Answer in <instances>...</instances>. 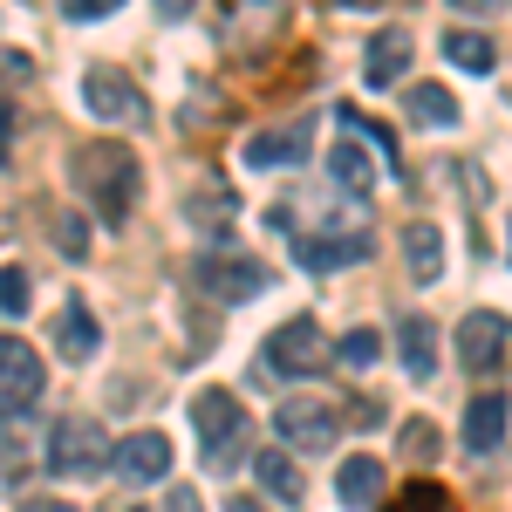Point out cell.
<instances>
[{
    "instance_id": "9a60e30c",
    "label": "cell",
    "mask_w": 512,
    "mask_h": 512,
    "mask_svg": "<svg viewBox=\"0 0 512 512\" xmlns=\"http://www.w3.org/2000/svg\"><path fill=\"white\" fill-rule=\"evenodd\" d=\"M383 465L376 458H342V472H335V492H342V506H376L383 499Z\"/></svg>"
},
{
    "instance_id": "7a4b0ae2",
    "label": "cell",
    "mask_w": 512,
    "mask_h": 512,
    "mask_svg": "<svg viewBox=\"0 0 512 512\" xmlns=\"http://www.w3.org/2000/svg\"><path fill=\"white\" fill-rule=\"evenodd\" d=\"M48 390V369L21 335H0V417H28Z\"/></svg>"
},
{
    "instance_id": "3957f363",
    "label": "cell",
    "mask_w": 512,
    "mask_h": 512,
    "mask_svg": "<svg viewBox=\"0 0 512 512\" xmlns=\"http://www.w3.org/2000/svg\"><path fill=\"white\" fill-rule=\"evenodd\" d=\"M192 431H198V444H205V465H233V444H239V431H246L239 396L233 390H198Z\"/></svg>"
},
{
    "instance_id": "52a82bcc",
    "label": "cell",
    "mask_w": 512,
    "mask_h": 512,
    "mask_svg": "<svg viewBox=\"0 0 512 512\" xmlns=\"http://www.w3.org/2000/svg\"><path fill=\"white\" fill-rule=\"evenodd\" d=\"M48 465L55 472H96L103 465V424L96 417H62L48 437Z\"/></svg>"
},
{
    "instance_id": "30bf717a",
    "label": "cell",
    "mask_w": 512,
    "mask_h": 512,
    "mask_svg": "<svg viewBox=\"0 0 512 512\" xmlns=\"http://www.w3.org/2000/svg\"><path fill=\"white\" fill-rule=\"evenodd\" d=\"M82 103H89V117H144V96H137V82L123 76V69H89L82 76Z\"/></svg>"
},
{
    "instance_id": "d4e9b609",
    "label": "cell",
    "mask_w": 512,
    "mask_h": 512,
    "mask_svg": "<svg viewBox=\"0 0 512 512\" xmlns=\"http://www.w3.org/2000/svg\"><path fill=\"white\" fill-rule=\"evenodd\" d=\"M0 308H7V315H21V308H28V274H21V267H7V274H0Z\"/></svg>"
},
{
    "instance_id": "7c38bea8",
    "label": "cell",
    "mask_w": 512,
    "mask_h": 512,
    "mask_svg": "<svg viewBox=\"0 0 512 512\" xmlns=\"http://www.w3.org/2000/svg\"><path fill=\"white\" fill-rule=\"evenodd\" d=\"M506 417H512V396L506 390H478L472 403H465V444H472L478 458L506 444Z\"/></svg>"
},
{
    "instance_id": "ffe728a7",
    "label": "cell",
    "mask_w": 512,
    "mask_h": 512,
    "mask_svg": "<svg viewBox=\"0 0 512 512\" xmlns=\"http://www.w3.org/2000/svg\"><path fill=\"white\" fill-rule=\"evenodd\" d=\"M410 117L444 130V123H458V96H451L444 82H417V89H410Z\"/></svg>"
},
{
    "instance_id": "4316f807",
    "label": "cell",
    "mask_w": 512,
    "mask_h": 512,
    "mask_svg": "<svg viewBox=\"0 0 512 512\" xmlns=\"http://www.w3.org/2000/svg\"><path fill=\"white\" fill-rule=\"evenodd\" d=\"M233 512H260V506H253V499H233Z\"/></svg>"
},
{
    "instance_id": "7402d4cb",
    "label": "cell",
    "mask_w": 512,
    "mask_h": 512,
    "mask_svg": "<svg viewBox=\"0 0 512 512\" xmlns=\"http://www.w3.org/2000/svg\"><path fill=\"white\" fill-rule=\"evenodd\" d=\"M444 55H451L458 69H472V76H485V69H492V41L472 35V28H451V35H444Z\"/></svg>"
},
{
    "instance_id": "9c48e42d",
    "label": "cell",
    "mask_w": 512,
    "mask_h": 512,
    "mask_svg": "<svg viewBox=\"0 0 512 512\" xmlns=\"http://www.w3.org/2000/svg\"><path fill=\"white\" fill-rule=\"evenodd\" d=\"M280 437L294 444V451H328L335 444V410L315 403V396H294V403H280Z\"/></svg>"
},
{
    "instance_id": "cb8c5ba5",
    "label": "cell",
    "mask_w": 512,
    "mask_h": 512,
    "mask_svg": "<svg viewBox=\"0 0 512 512\" xmlns=\"http://www.w3.org/2000/svg\"><path fill=\"white\" fill-rule=\"evenodd\" d=\"M403 444H410V458H431L437 451V424L431 417H410V424H403Z\"/></svg>"
},
{
    "instance_id": "ac0fdd59",
    "label": "cell",
    "mask_w": 512,
    "mask_h": 512,
    "mask_svg": "<svg viewBox=\"0 0 512 512\" xmlns=\"http://www.w3.org/2000/svg\"><path fill=\"white\" fill-rule=\"evenodd\" d=\"M328 171H335V185H342V192H369V185H376V158H369L355 137H342V144H335Z\"/></svg>"
},
{
    "instance_id": "277c9868",
    "label": "cell",
    "mask_w": 512,
    "mask_h": 512,
    "mask_svg": "<svg viewBox=\"0 0 512 512\" xmlns=\"http://www.w3.org/2000/svg\"><path fill=\"white\" fill-rule=\"evenodd\" d=\"M192 280L205 294H219V301H253L260 287H267V267L260 260H246V253H205L192 267Z\"/></svg>"
},
{
    "instance_id": "d6986e66",
    "label": "cell",
    "mask_w": 512,
    "mask_h": 512,
    "mask_svg": "<svg viewBox=\"0 0 512 512\" xmlns=\"http://www.w3.org/2000/svg\"><path fill=\"white\" fill-rule=\"evenodd\" d=\"M403 253H410V274H417V280L444 274V239H437V226H424V219L403 233Z\"/></svg>"
},
{
    "instance_id": "5b68a950",
    "label": "cell",
    "mask_w": 512,
    "mask_h": 512,
    "mask_svg": "<svg viewBox=\"0 0 512 512\" xmlns=\"http://www.w3.org/2000/svg\"><path fill=\"white\" fill-rule=\"evenodd\" d=\"M506 349H512V321L499 315V308H478V315H465L458 321V355H465V369H499L506 362Z\"/></svg>"
},
{
    "instance_id": "603a6c76",
    "label": "cell",
    "mask_w": 512,
    "mask_h": 512,
    "mask_svg": "<svg viewBox=\"0 0 512 512\" xmlns=\"http://www.w3.org/2000/svg\"><path fill=\"white\" fill-rule=\"evenodd\" d=\"M376 355H383L376 328H355V335H342V369H369Z\"/></svg>"
},
{
    "instance_id": "5bb4252c",
    "label": "cell",
    "mask_w": 512,
    "mask_h": 512,
    "mask_svg": "<svg viewBox=\"0 0 512 512\" xmlns=\"http://www.w3.org/2000/svg\"><path fill=\"white\" fill-rule=\"evenodd\" d=\"M410 48H417L410 28H376V35H369V55H362V82H369V89H390V82L403 76V62H410Z\"/></svg>"
},
{
    "instance_id": "8fae6325",
    "label": "cell",
    "mask_w": 512,
    "mask_h": 512,
    "mask_svg": "<svg viewBox=\"0 0 512 512\" xmlns=\"http://www.w3.org/2000/svg\"><path fill=\"white\" fill-rule=\"evenodd\" d=\"M110 465H117L130 485H144V478H164V472H171V437H164V431H130V437H117Z\"/></svg>"
},
{
    "instance_id": "8992f818",
    "label": "cell",
    "mask_w": 512,
    "mask_h": 512,
    "mask_svg": "<svg viewBox=\"0 0 512 512\" xmlns=\"http://www.w3.org/2000/svg\"><path fill=\"white\" fill-rule=\"evenodd\" d=\"M369 253V233L362 226H342V233H294V260L308 267V274H335V267H349V260H362Z\"/></svg>"
},
{
    "instance_id": "484cf974",
    "label": "cell",
    "mask_w": 512,
    "mask_h": 512,
    "mask_svg": "<svg viewBox=\"0 0 512 512\" xmlns=\"http://www.w3.org/2000/svg\"><path fill=\"white\" fill-rule=\"evenodd\" d=\"M21 512H76V506H62V499H35V506H21Z\"/></svg>"
},
{
    "instance_id": "e0dca14e",
    "label": "cell",
    "mask_w": 512,
    "mask_h": 512,
    "mask_svg": "<svg viewBox=\"0 0 512 512\" xmlns=\"http://www.w3.org/2000/svg\"><path fill=\"white\" fill-rule=\"evenodd\" d=\"M253 478H260L274 499H287V506H294V499H308V478L294 472V458H287V451H260V458H253Z\"/></svg>"
},
{
    "instance_id": "44dd1931",
    "label": "cell",
    "mask_w": 512,
    "mask_h": 512,
    "mask_svg": "<svg viewBox=\"0 0 512 512\" xmlns=\"http://www.w3.org/2000/svg\"><path fill=\"white\" fill-rule=\"evenodd\" d=\"M403 369H410V376H417V383H424V376H431L437 369V349H431V321H403Z\"/></svg>"
},
{
    "instance_id": "2e32d148",
    "label": "cell",
    "mask_w": 512,
    "mask_h": 512,
    "mask_svg": "<svg viewBox=\"0 0 512 512\" xmlns=\"http://www.w3.org/2000/svg\"><path fill=\"white\" fill-rule=\"evenodd\" d=\"M55 349L69 355V362H82V355H96V315H89L82 301H69V308L55 315Z\"/></svg>"
},
{
    "instance_id": "ba28073f",
    "label": "cell",
    "mask_w": 512,
    "mask_h": 512,
    "mask_svg": "<svg viewBox=\"0 0 512 512\" xmlns=\"http://www.w3.org/2000/svg\"><path fill=\"white\" fill-rule=\"evenodd\" d=\"M321 355H328V349H321V328L308 315L280 321L274 335H267V362H274L280 376H308V369H321Z\"/></svg>"
},
{
    "instance_id": "4fadbf2b",
    "label": "cell",
    "mask_w": 512,
    "mask_h": 512,
    "mask_svg": "<svg viewBox=\"0 0 512 512\" xmlns=\"http://www.w3.org/2000/svg\"><path fill=\"white\" fill-rule=\"evenodd\" d=\"M308 158V117L280 123V130H253L246 137V164L253 171H274V164H301Z\"/></svg>"
},
{
    "instance_id": "6da1fadb",
    "label": "cell",
    "mask_w": 512,
    "mask_h": 512,
    "mask_svg": "<svg viewBox=\"0 0 512 512\" xmlns=\"http://www.w3.org/2000/svg\"><path fill=\"white\" fill-rule=\"evenodd\" d=\"M137 178H144V171H137V158H130V144H110V137H103V144H82L76 151V185L89 192V205H96L110 226L130 212Z\"/></svg>"
}]
</instances>
